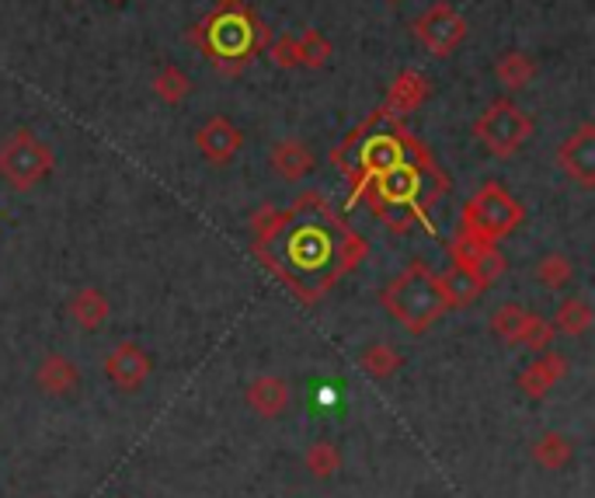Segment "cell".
Here are the masks:
<instances>
[{"instance_id":"cell-1","label":"cell","mask_w":595,"mask_h":498,"mask_svg":"<svg viewBox=\"0 0 595 498\" xmlns=\"http://www.w3.org/2000/svg\"><path fill=\"white\" fill-rule=\"evenodd\" d=\"M258 230H261L258 247L279 244L283 247V258L293 261L296 269L307 276L318 272L324 261H331L335 276H341L366 252V241L355 238L349 227H341L318 192L300 195L286 213H279L272 224H264Z\"/></svg>"},{"instance_id":"cell-2","label":"cell","mask_w":595,"mask_h":498,"mask_svg":"<svg viewBox=\"0 0 595 498\" xmlns=\"http://www.w3.org/2000/svg\"><path fill=\"white\" fill-rule=\"evenodd\" d=\"M418 151H425V146L415 140V132H408L401 126V119H393V115L379 108L373 119H366L355 132L345 137V143L331 154V161L338 164L341 175L352 178V186H355L352 203H359L362 189H366L373 178L411 161Z\"/></svg>"},{"instance_id":"cell-3","label":"cell","mask_w":595,"mask_h":498,"mask_svg":"<svg viewBox=\"0 0 595 498\" xmlns=\"http://www.w3.org/2000/svg\"><path fill=\"white\" fill-rule=\"evenodd\" d=\"M272 31L244 0H220L203 22L192 28V42L212 60L220 74H241L264 46Z\"/></svg>"},{"instance_id":"cell-4","label":"cell","mask_w":595,"mask_h":498,"mask_svg":"<svg viewBox=\"0 0 595 498\" xmlns=\"http://www.w3.org/2000/svg\"><path fill=\"white\" fill-rule=\"evenodd\" d=\"M384 307L390 318L408 328L411 335H425L436 321H442V314L450 310L439 286V276L428 269L425 261H411L404 272H397L387 290H384Z\"/></svg>"},{"instance_id":"cell-5","label":"cell","mask_w":595,"mask_h":498,"mask_svg":"<svg viewBox=\"0 0 595 498\" xmlns=\"http://www.w3.org/2000/svg\"><path fill=\"white\" fill-rule=\"evenodd\" d=\"M56 154L36 129L18 126L0 140V181L14 192H31L53 175Z\"/></svg>"},{"instance_id":"cell-6","label":"cell","mask_w":595,"mask_h":498,"mask_svg":"<svg viewBox=\"0 0 595 498\" xmlns=\"http://www.w3.org/2000/svg\"><path fill=\"white\" fill-rule=\"evenodd\" d=\"M522 220H526V209L519 199L505 186H499V181H484V186L467 199V206H463L460 234H470L477 241L494 244V241L508 238Z\"/></svg>"},{"instance_id":"cell-7","label":"cell","mask_w":595,"mask_h":498,"mask_svg":"<svg viewBox=\"0 0 595 498\" xmlns=\"http://www.w3.org/2000/svg\"><path fill=\"white\" fill-rule=\"evenodd\" d=\"M474 137L484 143V151L491 157L508 161L522 151L529 137H533V119H529V112H522L516 102L499 98V102H491L481 112V119L474 123Z\"/></svg>"},{"instance_id":"cell-8","label":"cell","mask_w":595,"mask_h":498,"mask_svg":"<svg viewBox=\"0 0 595 498\" xmlns=\"http://www.w3.org/2000/svg\"><path fill=\"white\" fill-rule=\"evenodd\" d=\"M411 28H415V39L422 42L425 53L436 60L453 56L456 49L467 42V31H470L467 18L450 4H432L428 11H422Z\"/></svg>"},{"instance_id":"cell-9","label":"cell","mask_w":595,"mask_h":498,"mask_svg":"<svg viewBox=\"0 0 595 498\" xmlns=\"http://www.w3.org/2000/svg\"><path fill=\"white\" fill-rule=\"evenodd\" d=\"M151 373H154V359L137 342H119L105 356V376L115 391H126V394L140 391L146 380H151Z\"/></svg>"},{"instance_id":"cell-10","label":"cell","mask_w":595,"mask_h":498,"mask_svg":"<svg viewBox=\"0 0 595 498\" xmlns=\"http://www.w3.org/2000/svg\"><path fill=\"white\" fill-rule=\"evenodd\" d=\"M557 168L578 189H595V123H582L557 146Z\"/></svg>"},{"instance_id":"cell-11","label":"cell","mask_w":595,"mask_h":498,"mask_svg":"<svg viewBox=\"0 0 595 498\" xmlns=\"http://www.w3.org/2000/svg\"><path fill=\"white\" fill-rule=\"evenodd\" d=\"M195 146H198V154H203L209 164L223 168V164H230L241 154L244 129L234 126L230 119H223V115H212V119H206L203 126L195 129Z\"/></svg>"},{"instance_id":"cell-12","label":"cell","mask_w":595,"mask_h":498,"mask_svg":"<svg viewBox=\"0 0 595 498\" xmlns=\"http://www.w3.org/2000/svg\"><path fill=\"white\" fill-rule=\"evenodd\" d=\"M36 387L46 394V397H70L80 391V370H77V362L70 356H63V353H49L39 359V367H36Z\"/></svg>"},{"instance_id":"cell-13","label":"cell","mask_w":595,"mask_h":498,"mask_svg":"<svg viewBox=\"0 0 595 498\" xmlns=\"http://www.w3.org/2000/svg\"><path fill=\"white\" fill-rule=\"evenodd\" d=\"M269 168L275 171L279 181H286V186H296V181H303L307 175H313V168H318V157H313V151L303 143V140H279L272 146L269 154Z\"/></svg>"},{"instance_id":"cell-14","label":"cell","mask_w":595,"mask_h":498,"mask_svg":"<svg viewBox=\"0 0 595 498\" xmlns=\"http://www.w3.org/2000/svg\"><path fill=\"white\" fill-rule=\"evenodd\" d=\"M428 94H432V80H428L422 71H415V66H408V71H401L393 77V85L387 91V102H384V112L393 115V119H404V115L415 112Z\"/></svg>"},{"instance_id":"cell-15","label":"cell","mask_w":595,"mask_h":498,"mask_svg":"<svg viewBox=\"0 0 595 498\" xmlns=\"http://www.w3.org/2000/svg\"><path fill=\"white\" fill-rule=\"evenodd\" d=\"M565 376H568V356L554 353V348H543V353H536V362H529L519 373V391L526 397H543Z\"/></svg>"},{"instance_id":"cell-16","label":"cell","mask_w":595,"mask_h":498,"mask_svg":"<svg viewBox=\"0 0 595 498\" xmlns=\"http://www.w3.org/2000/svg\"><path fill=\"white\" fill-rule=\"evenodd\" d=\"M439 286H442V296H445V304H450V310H460V307H470L491 282L477 269H470V265H450V272L439 276Z\"/></svg>"},{"instance_id":"cell-17","label":"cell","mask_w":595,"mask_h":498,"mask_svg":"<svg viewBox=\"0 0 595 498\" xmlns=\"http://www.w3.org/2000/svg\"><path fill=\"white\" fill-rule=\"evenodd\" d=\"M247 408H251L258 419H279L289 408V384L283 376H255L247 384Z\"/></svg>"},{"instance_id":"cell-18","label":"cell","mask_w":595,"mask_h":498,"mask_svg":"<svg viewBox=\"0 0 595 498\" xmlns=\"http://www.w3.org/2000/svg\"><path fill=\"white\" fill-rule=\"evenodd\" d=\"M66 310H70V318L80 331H98L105 328V321L112 318V304L108 296L98 290V286H80L70 304H66Z\"/></svg>"},{"instance_id":"cell-19","label":"cell","mask_w":595,"mask_h":498,"mask_svg":"<svg viewBox=\"0 0 595 498\" xmlns=\"http://www.w3.org/2000/svg\"><path fill=\"white\" fill-rule=\"evenodd\" d=\"M533 460L543 471H565L574 460V439L565 433H543L533 439Z\"/></svg>"},{"instance_id":"cell-20","label":"cell","mask_w":595,"mask_h":498,"mask_svg":"<svg viewBox=\"0 0 595 498\" xmlns=\"http://www.w3.org/2000/svg\"><path fill=\"white\" fill-rule=\"evenodd\" d=\"M494 77H499V85L508 88V91H522L533 85V77H536V63L529 60L526 53H502L499 63H494Z\"/></svg>"},{"instance_id":"cell-21","label":"cell","mask_w":595,"mask_h":498,"mask_svg":"<svg viewBox=\"0 0 595 498\" xmlns=\"http://www.w3.org/2000/svg\"><path fill=\"white\" fill-rule=\"evenodd\" d=\"M551 324H554L557 335L582 339L585 331L592 328V307H588V301H585V296H568V301L557 307Z\"/></svg>"},{"instance_id":"cell-22","label":"cell","mask_w":595,"mask_h":498,"mask_svg":"<svg viewBox=\"0 0 595 498\" xmlns=\"http://www.w3.org/2000/svg\"><path fill=\"white\" fill-rule=\"evenodd\" d=\"M359 367H362V373L373 376V380H387V376H393L397 370L404 367V356L397 353L393 345H387V342H373L370 348H362Z\"/></svg>"},{"instance_id":"cell-23","label":"cell","mask_w":595,"mask_h":498,"mask_svg":"<svg viewBox=\"0 0 595 498\" xmlns=\"http://www.w3.org/2000/svg\"><path fill=\"white\" fill-rule=\"evenodd\" d=\"M154 94L160 98L164 105H181L185 98L192 94V77L181 71V66H174V63H168V66H160V71L154 74Z\"/></svg>"},{"instance_id":"cell-24","label":"cell","mask_w":595,"mask_h":498,"mask_svg":"<svg viewBox=\"0 0 595 498\" xmlns=\"http://www.w3.org/2000/svg\"><path fill=\"white\" fill-rule=\"evenodd\" d=\"M303 468L310 477H318V481H327V477H335L338 468H341V454H338V446L331 443V439H318V443H310L307 446V454H303Z\"/></svg>"},{"instance_id":"cell-25","label":"cell","mask_w":595,"mask_h":498,"mask_svg":"<svg viewBox=\"0 0 595 498\" xmlns=\"http://www.w3.org/2000/svg\"><path fill=\"white\" fill-rule=\"evenodd\" d=\"M536 282L540 286H547V290H565L568 282L574 279V265L560 255V252H551V255H543L536 261V269H533Z\"/></svg>"},{"instance_id":"cell-26","label":"cell","mask_w":595,"mask_h":498,"mask_svg":"<svg viewBox=\"0 0 595 498\" xmlns=\"http://www.w3.org/2000/svg\"><path fill=\"white\" fill-rule=\"evenodd\" d=\"M526 307L522 304H502L491 318V331L499 335L502 345H519V331L526 324Z\"/></svg>"},{"instance_id":"cell-27","label":"cell","mask_w":595,"mask_h":498,"mask_svg":"<svg viewBox=\"0 0 595 498\" xmlns=\"http://www.w3.org/2000/svg\"><path fill=\"white\" fill-rule=\"evenodd\" d=\"M296 53H300V66L307 71H321V66L331 60V42L324 31L307 28L303 36H296Z\"/></svg>"},{"instance_id":"cell-28","label":"cell","mask_w":595,"mask_h":498,"mask_svg":"<svg viewBox=\"0 0 595 498\" xmlns=\"http://www.w3.org/2000/svg\"><path fill=\"white\" fill-rule=\"evenodd\" d=\"M557 339V331L547 318H540V314H526V324L519 331V345H526L529 353H543V348H551Z\"/></svg>"},{"instance_id":"cell-29","label":"cell","mask_w":595,"mask_h":498,"mask_svg":"<svg viewBox=\"0 0 595 498\" xmlns=\"http://www.w3.org/2000/svg\"><path fill=\"white\" fill-rule=\"evenodd\" d=\"M269 60L279 66V71H293V66H300V53H296V36H272L269 39Z\"/></svg>"},{"instance_id":"cell-30","label":"cell","mask_w":595,"mask_h":498,"mask_svg":"<svg viewBox=\"0 0 595 498\" xmlns=\"http://www.w3.org/2000/svg\"><path fill=\"white\" fill-rule=\"evenodd\" d=\"M108 4H126V0H108Z\"/></svg>"},{"instance_id":"cell-31","label":"cell","mask_w":595,"mask_h":498,"mask_svg":"<svg viewBox=\"0 0 595 498\" xmlns=\"http://www.w3.org/2000/svg\"><path fill=\"white\" fill-rule=\"evenodd\" d=\"M393 4H397V0H393Z\"/></svg>"}]
</instances>
